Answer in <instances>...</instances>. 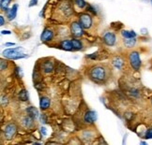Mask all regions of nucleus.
<instances>
[{"label": "nucleus", "instance_id": "nucleus-1", "mask_svg": "<svg viewBox=\"0 0 152 145\" xmlns=\"http://www.w3.org/2000/svg\"><path fill=\"white\" fill-rule=\"evenodd\" d=\"M112 68L108 64H93L86 68V75L92 83L104 85L112 78Z\"/></svg>", "mask_w": 152, "mask_h": 145}, {"label": "nucleus", "instance_id": "nucleus-2", "mask_svg": "<svg viewBox=\"0 0 152 145\" xmlns=\"http://www.w3.org/2000/svg\"><path fill=\"white\" fill-rule=\"evenodd\" d=\"M55 13L57 15L54 19H71L75 15V9L71 0H61L59 4L56 5Z\"/></svg>", "mask_w": 152, "mask_h": 145}, {"label": "nucleus", "instance_id": "nucleus-3", "mask_svg": "<svg viewBox=\"0 0 152 145\" xmlns=\"http://www.w3.org/2000/svg\"><path fill=\"white\" fill-rule=\"evenodd\" d=\"M77 20L86 31L92 30L95 26V16L87 11H81L77 14Z\"/></svg>", "mask_w": 152, "mask_h": 145}, {"label": "nucleus", "instance_id": "nucleus-4", "mask_svg": "<svg viewBox=\"0 0 152 145\" xmlns=\"http://www.w3.org/2000/svg\"><path fill=\"white\" fill-rule=\"evenodd\" d=\"M128 64L134 71H140L142 67V60L140 53L136 50H131L128 53Z\"/></svg>", "mask_w": 152, "mask_h": 145}, {"label": "nucleus", "instance_id": "nucleus-5", "mask_svg": "<svg viewBox=\"0 0 152 145\" xmlns=\"http://www.w3.org/2000/svg\"><path fill=\"white\" fill-rule=\"evenodd\" d=\"M69 32H71L72 38H83L86 36V30L81 25L78 20H75L71 22L69 24Z\"/></svg>", "mask_w": 152, "mask_h": 145}, {"label": "nucleus", "instance_id": "nucleus-6", "mask_svg": "<svg viewBox=\"0 0 152 145\" xmlns=\"http://www.w3.org/2000/svg\"><path fill=\"white\" fill-rule=\"evenodd\" d=\"M22 47H16V48H10V49H6L2 54L4 57L8 58V59L11 60H18L22 59V58H25L27 55L22 53Z\"/></svg>", "mask_w": 152, "mask_h": 145}, {"label": "nucleus", "instance_id": "nucleus-7", "mask_svg": "<svg viewBox=\"0 0 152 145\" xmlns=\"http://www.w3.org/2000/svg\"><path fill=\"white\" fill-rule=\"evenodd\" d=\"M38 65L40 72L43 75H50L54 72V70H56L55 63L50 58H43L42 59V63L38 62Z\"/></svg>", "mask_w": 152, "mask_h": 145}, {"label": "nucleus", "instance_id": "nucleus-8", "mask_svg": "<svg viewBox=\"0 0 152 145\" xmlns=\"http://www.w3.org/2000/svg\"><path fill=\"white\" fill-rule=\"evenodd\" d=\"M17 133V125L15 123H12V122H10V123H8L7 125H5V127L2 130V135H3V138L5 140L7 141H11L12 138L15 137Z\"/></svg>", "mask_w": 152, "mask_h": 145}, {"label": "nucleus", "instance_id": "nucleus-9", "mask_svg": "<svg viewBox=\"0 0 152 145\" xmlns=\"http://www.w3.org/2000/svg\"><path fill=\"white\" fill-rule=\"evenodd\" d=\"M56 37V31L55 28H53L52 26L45 27L43 29L42 35H40V41L42 43L48 44V43L52 42Z\"/></svg>", "mask_w": 152, "mask_h": 145}, {"label": "nucleus", "instance_id": "nucleus-10", "mask_svg": "<svg viewBox=\"0 0 152 145\" xmlns=\"http://www.w3.org/2000/svg\"><path fill=\"white\" fill-rule=\"evenodd\" d=\"M102 42L108 47H114L118 43V37L114 31H106L102 35Z\"/></svg>", "mask_w": 152, "mask_h": 145}, {"label": "nucleus", "instance_id": "nucleus-11", "mask_svg": "<svg viewBox=\"0 0 152 145\" xmlns=\"http://www.w3.org/2000/svg\"><path fill=\"white\" fill-rule=\"evenodd\" d=\"M97 119V115L94 111L86 109L83 113V123L86 125H93Z\"/></svg>", "mask_w": 152, "mask_h": 145}, {"label": "nucleus", "instance_id": "nucleus-12", "mask_svg": "<svg viewBox=\"0 0 152 145\" xmlns=\"http://www.w3.org/2000/svg\"><path fill=\"white\" fill-rule=\"evenodd\" d=\"M125 64H126V60L121 55H115L111 59V65L115 68L118 69V70H122L123 69V67H125Z\"/></svg>", "mask_w": 152, "mask_h": 145}, {"label": "nucleus", "instance_id": "nucleus-13", "mask_svg": "<svg viewBox=\"0 0 152 145\" xmlns=\"http://www.w3.org/2000/svg\"><path fill=\"white\" fill-rule=\"evenodd\" d=\"M55 46H56V48H59L61 50L67 51H74L73 46H72V40L68 39V38L60 39L59 42L56 43Z\"/></svg>", "mask_w": 152, "mask_h": 145}, {"label": "nucleus", "instance_id": "nucleus-14", "mask_svg": "<svg viewBox=\"0 0 152 145\" xmlns=\"http://www.w3.org/2000/svg\"><path fill=\"white\" fill-rule=\"evenodd\" d=\"M34 122H35V120L33 118H31L29 115L26 114V115L22 116L20 121H19V123H20V125L24 129H30L34 125Z\"/></svg>", "mask_w": 152, "mask_h": 145}, {"label": "nucleus", "instance_id": "nucleus-15", "mask_svg": "<svg viewBox=\"0 0 152 145\" xmlns=\"http://www.w3.org/2000/svg\"><path fill=\"white\" fill-rule=\"evenodd\" d=\"M18 8H19V6L18 4H13L12 5V7L10 8L7 11L5 12L6 14V17H7V19L9 21H13L15 18H16V16H17V11H18Z\"/></svg>", "mask_w": 152, "mask_h": 145}, {"label": "nucleus", "instance_id": "nucleus-16", "mask_svg": "<svg viewBox=\"0 0 152 145\" xmlns=\"http://www.w3.org/2000/svg\"><path fill=\"white\" fill-rule=\"evenodd\" d=\"M51 106V99L48 96H42L39 97V108L42 112L47 111Z\"/></svg>", "mask_w": 152, "mask_h": 145}, {"label": "nucleus", "instance_id": "nucleus-17", "mask_svg": "<svg viewBox=\"0 0 152 145\" xmlns=\"http://www.w3.org/2000/svg\"><path fill=\"white\" fill-rule=\"evenodd\" d=\"M138 43L137 38H123L122 40V44H123L124 48L129 49V50H132Z\"/></svg>", "mask_w": 152, "mask_h": 145}, {"label": "nucleus", "instance_id": "nucleus-18", "mask_svg": "<svg viewBox=\"0 0 152 145\" xmlns=\"http://www.w3.org/2000/svg\"><path fill=\"white\" fill-rule=\"evenodd\" d=\"M80 138H81V140H83V141H85V142H91L92 140L96 138L94 137V134L91 132L90 129H85L83 132L81 133V137Z\"/></svg>", "mask_w": 152, "mask_h": 145}, {"label": "nucleus", "instance_id": "nucleus-19", "mask_svg": "<svg viewBox=\"0 0 152 145\" xmlns=\"http://www.w3.org/2000/svg\"><path fill=\"white\" fill-rule=\"evenodd\" d=\"M72 43L73 46L74 51H84L85 50V45L83 43V40H81V38H72Z\"/></svg>", "mask_w": 152, "mask_h": 145}, {"label": "nucleus", "instance_id": "nucleus-20", "mask_svg": "<svg viewBox=\"0 0 152 145\" xmlns=\"http://www.w3.org/2000/svg\"><path fill=\"white\" fill-rule=\"evenodd\" d=\"M120 36L122 37V38H137V33L134 30L122 29V30H120Z\"/></svg>", "mask_w": 152, "mask_h": 145}, {"label": "nucleus", "instance_id": "nucleus-21", "mask_svg": "<svg viewBox=\"0 0 152 145\" xmlns=\"http://www.w3.org/2000/svg\"><path fill=\"white\" fill-rule=\"evenodd\" d=\"M26 114L30 116V117L33 118L34 120L38 119V117H39V111L35 107H33V106L27 107L26 109Z\"/></svg>", "mask_w": 152, "mask_h": 145}, {"label": "nucleus", "instance_id": "nucleus-22", "mask_svg": "<svg viewBox=\"0 0 152 145\" xmlns=\"http://www.w3.org/2000/svg\"><path fill=\"white\" fill-rule=\"evenodd\" d=\"M73 4V7L74 8H77L79 9H86L87 3L86 2V0H71Z\"/></svg>", "mask_w": 152, "mask_h": 145}, {"label": "nucleus", "instance_id": "nucleus-23", "mask_svg": "<svg viewBox=\"0 0 152 145\" xmlns=\"http://www.w3.org/2000/svg\"><path fill=\"white\" fill-rule=\"evenodd\" d=\"M12 1L13 0H1L0 1V8H1V10L3 12H6L10 9V6L12 3Z\"/></svg>", "mask_w": 152, "mask_h": 145}, {"label": "nucleus", "instance_id": "nucleus-24", "mask_svg": "<svg viewBox=\"0 0 152 145\" xmlns=\"http://www.w3.org/2000/svg\"><path fill=\"white\" fill-rule=\"evenodd\" d=\"M18 99L22 102H26L28 101V94L26 89H22L18 93Z\"/></svg>", "mask_w": 152, "mask_h": 145}, {"label": "nucleus", "instance_id": "nucleus-25", "mask_svg": "<svg viewBox=\"0 0 152 145\" xmlns=\"http://www.w3.org/2000/svg\"><path fill=\"white\" fill-rule=\"evenodd\" d=\"M86 11H87V12H89L90 14H92L93 16H95L97 17L98 16V10L96 9V8L94 7L93 5L89 4V3H87V6H86Z\"/></svg>", "mask_w": 152, "mask_h": 145}, {"label": "nucleus", "instance_id": "nucleus-26", "mask_svg": "<svg viewBox=\"0 0 152 145\" xmlns=\"http://www.w3.org/2000/svg\"><path fill=\"white\" fill-rule=\"evenodd\" d=\"M128 94L130 95L131 96L134 97V98H137V97H139L140 96H141V92H140L136 88H130L128 91Z\"/></svg>", "mask_w": 152, "mask_h": 145}, {"label": "nucleus", "instance_id": "nucleus-27", "mask_svg": "<svg viewBox=\"0 0 152 145\" xmlns=\"http://www.w3.org/2000/svg\"><path fill=\"white\" fill-rule=\"evenodd\" d=\"M144 138H147V140H150V138H152V127H149V128H148L145 131Z\"/></svg>", "mask_w": 152, "mask_h": 145}, {"label": "nucleus", "instance_id": "nucleus-28", "mask_svg": "<svg viewBox=\"0 0 152 145\" xmlns=\"http://www.w3.org/2000/svg\"><path fill=\"white\" fill-rule=\"evenodd\" d=\"M9 67V62L7 60L1 59V72H4L5 70H7Z\"/></svg>", "mask_w": 152, "mask_h": 145}, {"label": "nucleus", "instance_id": "nucleus-29", "mask_svg": "<svg viewBox=\"0 0 152 145\" xmlns=\"http://www.w3.org/2000/svg\"><path fill=\"white\" fill-rule=\"evenodd\" d=\"M6 25V20H5V17L3 15L0 16V26H4Z\"/></svg>", "mask_w": 152, "mask_h": 145}, {"label": "nucleus", "instance_id": "nucleus-30", "mask_svg": "<svg viewBox=\"0 0 152 145\" xmlns=\"http://www.w3.org/2000/svg\"><path fill=\"white\" fill-rule=\"evenodd\" d=\"M38 2H39V0H31L30 3H29V7H34V6H37L38 5Z\"/></svg>", "mask_w": 152, "mask_h": 145}, {"label": "nucleus", "instance_id": "nucleus-31", "mask_svg": "<svg viewBox=\"0 0 152 145\" xmlns=\"http://www.w3.org/2000/svg\"><path fill=\"white\" fill-rule=\"evenodd\" d=\"M40 133H42V135L44 136V137H45L46 135H47V132H46V128H45L44 126L40 127Z\"/></svg>", "mask_w": 152, "mask_h": 145}, {"label": "nucleus", "instance_id": "nucleus-32", "mask_svg": "<svg viewBox=\"0 0 152 145\" xmlns=\"http://www.w3.org/2000/svg\"><path fill=\"white\" fill-rule=\"evenodd\" d=\"M1 34L2 35H10L11 34V31H10V30H2L1 31Z\"/></svg>", "mask_w": 152, "mask_h": 145}, {"label": "nucleus", "instance_id": "nucleus-33", "mask_svg": "<svg viewBox=\"0 0 152 145\" xmlns=\"http://www.w3.org/2000/svg\"><path fill=\"white\" fill-rule=\"evenodd\" d=\"M15 44L14 43H10V42H8V43H5V46L6 47H12Z\"/></svg>", "mask_w": 152, "mask_h": 145}, {"label": "nucleus", "instance_id": "nucleus-34", "mask_svg": "<svg viewBox=\"0 0 152 145\" xmlns=\"http://www.w3.org/2000/svg\"><path fill=\"white\" fill-rule=\"evenodd\" d=\"M149 101H150V105H151V107H152V96L150 97V99H149Z\"/></svg>", "mask_w": 152, "mask_h": 145}, {"label": "nucleus", "instance_id": "nucleus-35", "mask_svg": "<svg viewBox=\"0 0 152 145\" xmlns=\"http://www.w3.org/2000/svg\"><path fill=\"white\" fill-rule=\"evenodd\" d=\"M140 143H141V144H147V142H145V141H141Z\"/></svg>", "mask_w": 152, "mask_h": 145}, {"label": "nucleus", "instance_id": "nucleus-36", "mask_svg": "<svg viewBox=\"0 0 152 145\" xmlns=\"http://www.w3.org/2000/svg\"><path fill=\"white\" fill-rule=\"evenodd\" d=\"M149 1H150V4L152 5V0H149Z\"/></svg>", "mask_w": 152, "mask_h": 145}]
</instances>
